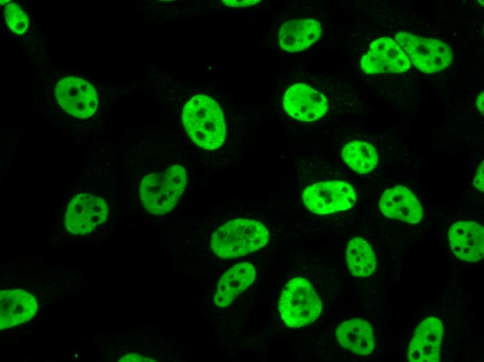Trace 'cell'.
Segmentation results:
<instances>
[{
    "label": "cell",
    "mask_w": 484,
    "mask_h": 362,
    "mask_svg": "<svg viewBox=\"0 0 484 362\" xmlns=\"http://www.w3.org/2000/svg\"><path fill=\"white\" fill-rule=\"evenodd\" d=\"M55 95L60 106L68 114L78 118L92 116L98 107L97 90L80 77L61 79L55 87Z\"/></svg>",
    "instance_id": "obj_8"
},
{
    "label": "cell",
    "mask_w": 484,
    "mask_h": 362,
    "mask_svg": "<svg viewBox=\"0 0 484 362\" xmlns=\"http://www.w3.org/2000/svg\"><path fill=\"white\" fill-rule=\"evenodd\" d=\"M450 246L455 255L467 262L478 261L484 253V229L474 221L455 223L449 229Z\"/></svg>",
    "instance_id": "obj_13"
},
{
    "label": "cell",
    "mask_w": 484,
    "mask_h": 362,
    "mask_svg": "<svg viewBox=\"0 0 484 362\" xmlns=\"http://www.w3.org/2000/svg\"><path fill=\"white\" fill-rule=\"evenodd\" d=\"M483 103H484V93L482 92L479 94L476 99V106L479 111L483 114Z\"/></svg>",
    "instance_id": "obj_24"
},
{
    "label": "cell",
    "mask_w": 484,
    "mask_h": 362,
    "mask_svg": "<svg viewBox=\"0 0 484 362\" xmlns=\"http://www.w3.org/2000/svg\"><path fill=\"white\" fill-rule=\"evenodd\" d=\"M339 344L360 355L371 354L375 347V338L371 325L361 319H352L341 323L336 330Z\"/></svg>",
    "instance_id": "obj_17"
},
{
    "label": "cell",
    "mask_w": 484,
    "mask_h": 362,
    "mask_svg": "<svg viewBox=\"0 0 484 362\" xmlns=\"http://www.w3.org/2000/svg\"><path fill=\"white\" fill-rule=\"evenodd\" d=\"M394 39L415 68L424 73L442 71L452 62V50L442 40L403 31L397 33Z\"/></svg>",
    "instance_id": "obj_5"
},
{
    "label": "cell",
    "mask_w": 484,
    "mask_h": 362,
    "mask_svg": "<svg viewBox=\"0 0 484 362\" xmlns=\"http://www.w3.org/2000/svg\"><path fill=\"white\" fill-rule=\"evenodd\" d=\"M256 272L249 262L237 264L227 271L218 281L214 302L218 307L224 308L249 285L255 278Z\"/></svg>",
    "instance_id": "obj_16"
},
{
    "label": "cell",
    "mask_w": 484,
    "mask_h": 362,
    "mask_svg": "<svg viewBox=\"0 0 484 362\" xmlns=\"http://www.w3.org/2000/svg\"><path fill=\"white\" fill-rule=\"evenodd\" d=\"M344 162L354 171L365 174L378 164V157L374 147L364 141H354L346 144L341 152Z\"/></svg>",
    "instance_id": "obj_19"
},
{
    "label": "cell",
    "mask_w": 484,
    "mask_h": 362,
    "mask_svg": "<svg viewBox=\"0 0 484 362\" xmlns=\"http://www.w3.org/2000/svg\"><path fill=\"white\" fill-rule=\"evenodd\" d=\"M443 326L435 317L424 320L416 328L410 341L408 359L411 362H438L443 337Z\"/></svg>",
    "instance_id": "obj_11"
},
{
    "label": "cell",
    "mask_w": 484,
    "mask_h": 362,
    "mask_svg": "<svg viewBox=\"0 0 484 362\" xmlns=\"http://www.w3.org/2000/svg\"><path fill=\"white\" fill-rule=\"evenodd\" d=\"M302 198L312 212L327 214L352 207L356 202V193L349 183L332 180L308 186L304 189Z\"/></svg>",
    "instance_id": "obj_6"
},
{
    "label": "cell",
    "mask_w": 484,
    "mask_h": 362,
    "mask_svg": "<svg viewBox=\"0 0 484 362\" xmlns=\"http://www.w3.org/2000/svg\"><path fill=\"white\" fill-rule=\"evenodd\" d=\"M186 182V172L181 165L145 175L139 189L143 207L156 216L168 213L177 204Z\"/></svg>",
    "instance_id": "obj_3"
},
{
    "label": "cell",
    "mask_w": 484,
    "mask_h": 362,
    "mask_svg": "<svg viewBox=\"0 0 484 362\" xmlns=\"http://www.w3.org/2000/svg\"><path fill=\"white\" fill-rule=\"evenodd\" d=\"M268 231L259 221L237 219L218 228L213 234L211 248L221 258H233L259 250L268 242Z\"/></svg>",
    "instance_id": "obj_2"
},
{
    "label": "cell",
    "mask_w": 484,
    "mask_h": 362,
    "mask_svg": "<svg viewBox=\"0 0 484 362\" xmlns=\"http://www.w3.org/2000/svg\"><path fill=\"white\" fill-rule=\"evenodd\" d=\"M379 207L385 216L410 224L419 223L423 216L422 207L415 196L401 185L385 191Z\"/></svg>",
    "instance_id": "obj_14"
},
{
    "label": "cell",
    "mask_w": 484,
    "mask_h": 362,
    "mask_svg": "<svg viewBox=\"0 0 484 362\" xmlns=\"http://www.w3.org/2000/svg\"><path fill=\"white\" fill-rule=\"evenodd\" d=\"M225 5L230 7H245L252 5L257 4L260 1L259 0H243V1H236V0H223L222 1Z\"/></svg>",
    "instance_id": "obj_23"
},
{
    "label": "cell",
    "mask_w": 484,
    "mask_h": 362,
    "mask_svg": "<svg viewBox=\"0 0 484 362\" xmlns=\"http://www.w3.org/2000/svg\"><path fill=\"white\" fill-rule=\"evenodd\" d=\"M366 74L399 73L409 70L411 63L399 45L392 38L381 37L374 41L360 61Z\"/></svg>",
    "instance_id": "obj_9"
},
{
    "label": "cell",
    "mask_w": 484,
    "mask_h": 362,
    "mask_svg": "<svg viewBox=\"0 0 484 362\" xmlns=\"http://www.w3.org/2000/svg\"><path fill=\"white\" fill-rule=\"evenodd\" d=\"M184 127L191 140L206 150H215L225 141L226 125L223 111L211 97L193 96L184 106Z\"/></svg>",
    "instance_id": "obj_1"
},
{
    "label": "cell",
    "mask_w": 484,
    "mask_h": 362,
    "mask_svg": "<svg viewBox=\"0 0 484 362\" xmlns=\"http://www.w3.org/2000/svg\"><path fill=\"white\" fill-rule=\"evenodd\" d=\"M119 362H154L153 359L136 353H129L122 356Z\"/></svg>",
    "instance_id": "obj_21"
},
{
    "label": "cell",
    "mask_w": 484,
    "mask_h": 362,
    "mask_svg": "<svg viewBox=\"0 0 484 362\" xmlns=\"http://www.w3.org/2000/svg\"><path fill=\"white\" fill-rule=\"evenodd\" d=\"M4 17L10 30L18 34H24L29 25L26 13L15 3H9L4 8Z\"/></svg>",
    "instance_id": "obj_20"
},
{
    "label": "cell",
    "mask_w": 484,
    "mask_h": 362,
    "mask_svg": "<svg viewBox=\"0 0 484 362\" xmlns=\"http://www.w3.org/2000/svg\"><path fill=\"white\" fill-rule=\"evenodd\" d=\"M483 161L481 162L478 166L477 171L476 173L473 183L475 187L483 192Z\"/></svg>",
    "instance_id": "obj_22"
},
{
    "label": "cell",
    "mask_w": 484,
    "mask_h": 362,
    "mask_svg": "<svg viewBox=\"0 0 484 362\" xmlns=\"http://www.w3.org/2000/svg\"><path fill=\"white\" fill-rule=\"evenodd\" d=\"M321 308L318 294L305 278H292L283 288L279 310L288 326L297 328L313 322L319 316Z\"/></svg>",
    "instance_id": "obj_4"
},
{
    "label": "cell",
    "mask_w": 484,
    "mask_h": 362,
    "mask_svg": "<svg viewBox=\"0 0 484 362\" xmlns=\"http://www.w3.org/2000/svg\"><path fill=\"white\" fill-rule=\"evenodd\" d=\"M36 298L23 289L0 292V329L12 328L30 321L38 310Z\"/></svg>",
    "instance_id": "obj_12"
},
{
    "label": "cell",
    "mask_w": 484,
    "mask_h": 362,
    "mask_svg": "<svg viewBox=\"0 0 484 362\" xmlns=\"http://www.w3.org/2000/svg\"><path fill=\"white\" fill-rule=\"evenodd\" d=\"M282 103L290 116L303 122L320 119L328 107V100L322 93L303 83L288 88Z\"/></svg>",
    "instance_id": "obj_10"
},
{
    "label": "cell",
    "mask_w": 484,
    "mask_h": 362,
    "mask_svg": "<svg viewBox=\"0 0 484 362\" xmlns=\"http://www.w3.org/2000/svg\"><path fill=\"white\" fill-rule=\"evenodd\" d=\"M322 33L320 22L297 19L283 23L279 32V44L288 52H302L318 40Z\"/></svg>",
    "instance_id": "obj_15"
},
{
    "label": "cell",
    "mask_w": 484,
    "mask_h": 362,
    "mask_svg": "<svg viewBox=\"0 0 484 362\" xmlns=\"http://www.w3.org/2000/svg\"><path fill=\"white\" fill-rule=\"evenodd\" d=\"M108 214V205L103 198L86 193L78 194L67 207L65 227L72 235H86L103 223Z\"/></svg>",
    "instance_id": "obj_7"
},
{
    "label": "cell",
    "mask_w": 484,
    "mask_h": 362,
    "mask_svg": "<svg viewBox=\"0 0 484 362\" xmlns=\"http://www.w3.org/2000/svg\"><path fill=\"white\" fill-rule=\"evenodd\" d=\"M346 262L350 273L364 277L371 274L376 266V258L369 244L357 237L350 239L346 248Z\"/></svg>",
    "instance_id": "obj_18"
}]
</instances>
